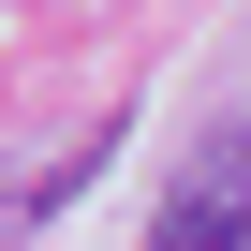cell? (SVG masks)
<instances>
[{
  "label": "cell",
  "instance_id": "1",
  "mask_svg": "<svg viewBox=\"0 0 251 251\" xmlns=\"http://www.w3.org/2000/svg\"><path fill=\"white\" fill-rule=\"evenodd\" d=\"M236 236H251V118L207 133L177 163V192H163V251H236Z\"/></svg>",
  "mask_w": 251,
  "mask_h": 251
}]
</instances>
